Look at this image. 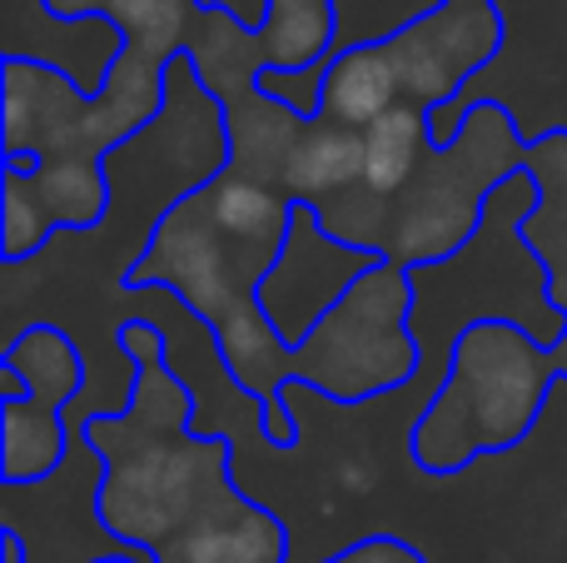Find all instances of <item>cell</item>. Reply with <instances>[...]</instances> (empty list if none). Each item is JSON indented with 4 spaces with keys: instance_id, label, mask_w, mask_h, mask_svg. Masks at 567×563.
Segmentation results:
<instances>
[{
    "instance_id": "obj_1",
    "label": "cell",
    "mask_w": 567,
    "mask_h": 563,
    "mask_svg": "<svg viewBox=\"0 0 567 563\" xmlns=\"http://www.w3.org/2000/svg\"><path fill=\"white\" fill-rule=\"evenodd\" d=\"M130 359V405L90 414L80 439L100 459L95 524L145 563H289L293 534L235 484V434H199L195 389L169 365L150 319L115 329Z\"/></svg>"
},
{
    "instance_id": "obj_2",
    "label": "cell",
    "mask_w": 567,
    "mask_h": 563,
    "mask_svg": "<svg viewBox=\"0 0 567 563\" xmlns=\"http://www.w3.org/2000/svg\"><path fill=\"white\" fill-rule=\"evenodd\" d=\"M293 215L289 195L215 170L159 209L145 249L120 275L125 295L169 289L209 329L229 385L259 405V434L279 454H293L303 439L289 409L293 345L269 325L259 289L289 249Z\"/></svg>"
},
{
    "instance_id": "obj_3",
    "label": "cell",
    "mask_w": 567,
    "mask_h": 563,
    "mask_svg": "<svg viewBox=\"0 0 567 563\" xmlns=\"http://www.w3.org/2000/svg\"><path fill=\"white\" fill-rule=\"evenodd\" d=\"M179 60L120 45L95 95L75 85L65 65L40 55H0L6 115H0V190L6 225L0 259L25 265L60 229L90 235L110 219L115 180L105 160L145 135L169 100Z\"/></svg>"
},
{
    "instance_id": "obj_4",
    "label": "cell",
    "mask_w": 567,
    "mask_h": 563,
    "mask_svg": "<svg viewBox=\"0 0 567 563\" xmlns=\"http://www.w3.org/2000/svg\"><path fill=\"white\" fill-rule=\"evenodd\" d=\"M523 155H528V135H518L513 105L478 95L458 105L453 135L423 155L419 175L393 199H369L363 190H349L313 215L349 249L389 259L409 275L439 269L478 239L488 205L508 180L523 175Z\"/></svg>"
},
{
    "instance_id": "obj_5",
    "label": "cell",
    "mask_w": 567,
    "mask_h": 563,
    "mask_svg": "<svg viewBox=\"0 0 567 563\" xmlns=\"http://www.w3.org/2000/svg\"><path fill=\"white\" fill-rule=\"evenodd\" d=\"M343 45L339 0H265L259 25H245L235 6L205 0L195 30H189L185 60L195 70L199 90L219 105L225 130V170L239 180H255L284 195V170L293 160L303 125L313 115H299L284 100H269L259 90V75H309L323 70Z\"/></svg>"
},
{
    "instance_id": "obj_6",
    "label": "cell",
    "mask_w": 567,
    "mask_h": 563,
    "mask_svg": "<svg viewBox=\"0 0 567 563\" xmlns=\"http://www.w3.org/2000/svg\"><path fill=\"white\" fill-rule=\"evenodd\" d=\"M548 345L513 319H473L453 335L449 369L409 424V459L429 479H458L478 459L533 439L548 389Z\"/></svg>"
},
{
    "instance_id": "obj_7",
    "label": "cell",
    "mask_w": 567,
    "mask_h": 563,
    "mask_svg": "<svg viewBox=\"0 0 567 563\" xmlns=\"http://www.w3.org/2000/svg\"><path fill=\"white\" fill-rule=\"evenodd\" d=\"M419 285L409 269L379 265L319 319L303 345H293V385L319 389L329 405L359 409L393 389H409L423 369V345L413 335Z\"/></svg>"
},
{
    "instance_id": "obj_8",
    "label": "cell",
    "mask_w": 567,
    "mask_h": 563,
    "mask_svg": "<svg viewBox=\"0 0 567 563\" xmlns=\"http://www.w3.org/2000/svg\"><path fill=\"white\" fill-rule=\"evenodd\" d=\"M0 379H6V399H0V479H6V489L45 484L65 464L70 449L65 409L90 385L85 355L60 325L40 319V325H25L6 339Z\"/></svg>"
},
{
    "instance_id": "obj_9",
    "label": "cell",
    "mask_w": 567,
    "mask_h": 563,
    "mask_svg": "<svg viewBox=\"0 0 567 563\" xmlns=\"http://www.w3.org/2000/svg\"><path fill=\"white\" fill-rule=\"evenodd\" d=\"M403 105H423L433 115V140L453 135L458 95L478 70H488L508 45V16L498 0H439L379 35Z\"/></svg>"
},
{
    "instance_id": "obj_10",
    "label": "cell",
    "mask_w": 567,
    "mask_h": 563,
    "mask_svg": "<svg viewBox=\"0 0 567 563\" xmlns=\"http://www.w3.org/2000/svg\"><path fill=\"white\" fill-rule=\"evenodd\" d=\"M379 265L363 249H349L323 229V219L309 205H299L293 215V239L284 249V259L269 269L259 305H265L269 325L284 335V345H303L319 329V319L339 305L353 289V279H363Z\"/></svg>"
},
{
    "instance_id": "obj_11",
    "label": "cell",
    "mask_w": 567,
    "mask_h": 563,
    "mask_svg": "<svg viewBox=\"0 0 567 563\" xmlns=\"http://www.w3.org/2000/svg\"><path fill=\"white\" fill-rule=\"evenodd\" d=\"M523 170L538 185V205L518 215V239L543 275V309L553 319H567V125H553L543 135H528ZM553 379H567V335L548 345Z\"/></svg>"
},
{
    "instance_id": "obj_12",
    "label": "cell",
    "mask_w": 567,
    "mask_h": 563,
    "mask_svg": "<svg viewBox=\"0 0 567 563\" xmlns=\"http://www.w3.org/2000/svg\"><path fill=\"white\" fill-rule=\"evenodd\" d=\"M393 105H403V90H399L389 55H383L379 35L339 45V55L323 65V80H319V115L333 120V125L369 130Z\"/></svg>"
},
{
    "instance_id": "obj_13",
    "label": "cell",
    "mask_w": 567,
    "mask_h": 563,
    "mask_svg": "<svg viewBox=\"0 0 567 563\" xmlns=\"http://www.w3.org/2000/svg\"><path fill=\"white\" fill-rule=\"evenodd\" d=\"M55 20H110L125 35V45L159 60H179L189 45L205 0H40Z\"/></svg>"
},
{
    "instance_id": "obj_14",
    "label": "cell",
    "mask_w": 567,
    "mask_h": 563,
    "mask_svg": "<svg viewBox=\"0 0 567 563\" xmlns=\"http://www.w3.org/2000/svg\"><path fill=\"white\" fill-rule=\"evenodd\" d=\"M363 180V130L333 125V120L313 115L303 125L299 145H293V160L284 170V195L293 205H329V199L349 195Z\"/></svg>"
},
{
    "instance_id": "obj_15",
    "label": "cell",
    "mask_w": 567,
    "mask_h": 563,
    "mask_svg": "<svg viewBox=\"0 0 567 563\" xmlns=\"http://www.w3.org/2000/svg\"><path fill=\"white\" fill-rule=\"evenodd\" d=\"M439 145L433 140V115L423 105H393L363 130V190L369 199H393L413 175H419L423 155Z\"/></svg>"
},
{
    "instance_id": "obj_16",
    "label": "cell",
    "mask_w": 567,
    "mask_h": 563,
    "mask_svg": "<svg viewBox=\"0 0 567 563\" xmlns=\"http://www.w3.org/2000/svg\"><path fill=\"white\" fill-rule=\"evenodd\" d=\"M323 563H429L423 559L419 544H409L403 534H389V529H379V534H363L353 539V544H343L333 559Z\"/></svg>"
},
{
    "instance_id": "obj_17",
    "label": "cell",
    "mask_w": 567,
    "mask_h": 563,
    "mask_svg": "<svg viewBox=\"0 0 567 563\" xmlns=\"http://www.w3.org/2000/svg\"><path fill=\"white\" fill-rule=\"evenodd\" d=\"M0 563H30V549H25V539H20V529L16 524H6L0 529Z\"/></svg>"
},
{
    "instance_id": "obj_18",
    "label": "cell",
    "mask_w": 567,
    "mask_h": 563,
    "mask_svg": "<svg viewBox=\"0 0 567 563\" xmlns=\"http://www.w3.org/2000/svg\"><path fill=\"white\" fill-rule=\"evenodd\" d=\"M85 563H145V559H135V554H105V559H85Z\"/></svg>"
}]
</instances>
